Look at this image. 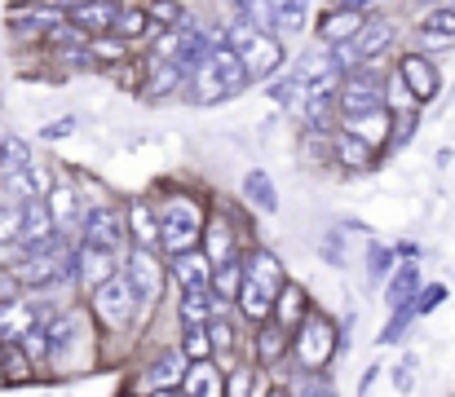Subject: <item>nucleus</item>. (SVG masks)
I'll return each mask as SVG.
<instances>
[{
    "label": "nucleus",
    "mask_w": 455,
    "mask_h": 397,
    "mask_svg": "<svg viewBox=\"0 0 455 397\" xmlns=\"http://www.w3.org/2000/svg\"><path fill=\"white\" fill-rule=\"evenodd\" d=\"M305 318H309V314H305V291L292 282V287L279 296V305H275V322L292 331V322H305Z\"/></svg>",
    "instance_id": "nucleus-27"
},
{
    "label": "nucleus",
    "mask_w": 455,
    "mask_h": 397,
    "mask_svg": "<svg viewBox=\"0 0 455 397\" xmlns=\"http://www.w3.org/2000/svg\"><path fill=\"white\" fill-rule=\"evenodd\" d=\"M93 309H98V318L107 322V327H129V318H133V309H138V296H133V287H129V278L124 274H116L111 282H102L98 291H93Z\"/></svg>",
    "instance_id": "nucleus-3"
},
{
    "label": "nucleus",
    "mask_w": 455,
    "mask_h": 397,
    "mask_svg": "<svg viewBox=\"0 0 455 397\" xmlns=\"http://www.w3.org/2000/svg\"><path fill=\"white\" fill-rule=\"evenodd\" d=\"M270 93H275V102H279V107H301V102H309V98H305V84L297 80V75L275 80V84H270Z\"/></svg>",
    "instance_id": "nucleus-34"
},
{
    "label": "nucleus",
    "mask_w": 455,
    "mask_h": 397,
    "mask_svg": "<svg viewBox=\"0 0 455 397\" xmlns=\"http://www.w3.org/2000/svg\"><path fill=\"white\" fill-rule=\"evenodd\" d=\"M275 397H283V393H275Z\"/></svg>",
    "instance_id": "nucleus-52"
},
{
    "label": "nucleus",
    "mask_w": 455,
    "mask_h": 397,
    "mask_svg": "<svg viewBox=\"0 0 455 397\" xmlns=\"http://www.w3.org/2000/svg\"><path fill=\"white\" fill-rule=\"evenodd\" d=\"M80 234H84V248L116 252V248H120V234H124V226H120V217H116L111 208H89V212H84V226H80Z\"/></svg>",
    "instance_id": "nucleus-8"
},
{
    "label": "nucleus",
    "mask_w": 455,
    "mask_h": 397,
    "mask_svg": "<svg viewBox=\"0 0 455 397\" xmlns=\"http://www.w3.org/2000/svg\"><path fill=\"white\" fill-rule=\"evenodd\" d=\"M204 239H208V252H204V257H208L212 265H230L235 261V234H230V226H226V221H212Z\"/></svg>",
    "instance_id": "nucleus-26"
},
{
    "label": "nucleus",
    "mask_w": 455,
    "mask_h": 397,
    "mask_svg": "<svg viewBox=\"0 0 455 397\" xmlns=\"http://www.w3.org/2000/svg\"><path fill=\"white\" fill-rule=\"evenodd\" d=\"M129 230H133V243H138L142 252H155V248L164 243V234H159V212H151L147 203H133V208H129Z\"/></svg>",
    "instance_id": "nucleus-17"
},
{
    "label": "nucleus",
    "mask_w": 455,
    "mask_h": 397,
    "mask_svg": "<svg viewBox=\"0 0 455 397\" xmlns=\"http://www.w3.org/2000/svg\"><path fill=\"white\" fill-rule=\"evenodd\" d=\"M0 380H4V353H0Z\"/></svg>",
    "instance_id": "nucleus-50"
},
{
    "label": "nucleus",
    "mask_w": 455,
    "mask_h": 397,
    "mask_svg": "<svg viewBox=\"0 0 455 397\" xmlns=\"http://www.w3.org/2000/svg\"><path fill=\"white\" fill-rule=\"evenodd\" d=\"M116 31H120L124 40H133V36H155L151 13H147V9H124V4H120V18H116Z\"/></svg>",
    "instance_id": "nucleus-31"
},
{
    "label": "nucleus",
    "mask_w": 455,
    "mask_h": 397,
    "mask_svg": "<svg viewBox=\"0 0 455 397\" xmlns=\"http://www.w3.org/2000/svg\"><path fill=\"white\" fill-rule=\"evenodd\" d=\"M89 53H93V62H111V58L120 62V58H124V40H120V36H116V40H111V36H98V40H89Z\"/></svg>",
    "instance_id": "nucleus-37"
},
{
    "label": "nucleus",
    "mask_w": 455,
    "mask_h": 397,
    "mask_svg": "<svg viewBox=\"0 0 455 397\" xmlns=\"http://www.w3.org/2000/svg\"><path fill=\"white\" fill-rule=\"evenodd\" d=\"M297 397H336V393H331L327 385H309V389H301V393H297Z\"/></svg>",
    "instance_id": "nucleus-49"
},
{
    "label": "nucleus",
    "mask_w": 455,
    "mask_h": 397,
    "mask_svg": "<svg viewBox=\"0 0 455 397\" xmlns=\"http://www.w3.org/2000/svg\"><path fill=\"white\" fill-rule=\"evenodd\" d=\"M336 107L345 111V120L380 115V107H385V84H380V80H376L371 71H354V75H345Z\"/></svg>",
    "instance_id": "nucleus-2"
},
{
    "label": "nucleus",
    "mask_w": 455,
    "mask_h": 397,
    "mask_svg": "<svg viewBox=\"0 0 455 397\" xmlns=\"http://www.w3.org/2000/svg\"><path fill=\"white\" fill-rule=\"evenodd\" d=\"M394 389H398V393H407V389H411V358L394 371Z\"/></svg>",
    "instance_id": "nucleus-46"
},
{
    "label": "nucleus",
    "mask_w": 455,
    "mask_h": 397,
    "mask_svg": "<svg viewBox=\"0 0 455 397\" xmlns=\"http://www.w3.org/2000/svg\"><path fill=\"white\" fill-rule=\"evenodd\" d=\"M159 234H164L159 248H168L172 261L186 257V252H195V243L208 234V230H204L199 203H190V199H168V203L159 208Z\"/></svg>",
    "instance_id": "nucleus-1"
},
{
    "label": "nucleus",
    "mask_w": 455,
    "mask_h": 397,
    "mask_svg": "<svg viewBox=\"0 0 455 397\" xmlns=\"http://www.w3.org/2000/svg\"><path fill=\"white\" fill-rule=\"evenodd\" d=\"M147 13H151V27L155 22H177V18H181V9H177V4H151Z\"/></svg>",
    "instance_id": "nucleus-43"
},
{
    "label": "nucleus",
    "mask_w": 455,
    "mask_h": 397,
    "mask_svg": "<svg viewBox=\"0 0 455 397\" xmlns=\"http://www.w3.org/2000/svg\"><path fill=\"white\" fill-rule=\"evenodd\" d=\"M18 296V278H4L0 274V300H13Z\"/></svg>",
    "instance_id": "nucleus-48"
},
{
    "label": "nucleus",
    "mask_w": 455,
    "mask_h": 397,
    "mask_svg": "<svg viewBox=\"0 0 455 397\" xmlns=\"http://www.w3.org/2000/svg\"><path fill=\"white\" fill-rule=\"evenodd\" d=\"M67 18H71V27H80L84 36H107V31H116V18H120V4H71L67 9Z\"/></svg>",
    "instance_id": "nucleus-14"
},
{
    "label": "nucleus",
    "mask_w": 455,
    "mask_h": 397,
    "mask_svg": "<svg viewBox=\"0 0 455 397\" xmlns=\"http://www.w3.org/2000/svg\"><path fill=\"white\" fill-rule=\"evenodd\" d=\"M239 58H243L248 80H270V75L283 67V44H279V36L261 31L257 40H248V44L239 49Z\"/></svg>",
    "instance_id": "nucleus-7"
},
{
    "label": "nucleus",
    "mask_w": 455,
    "mask_h": 397,
    "mask_svg": "<svg viewBox=\"0 0 455 397\" xmlns=\"http://www.w3.org/2000/svg\"><path fill=\"white\" fill-rule=\"evenodd\" d=\"M411 129H416V115H403V120L389 129V146H407V141H411Z\"/></svg>",
    "instance_id": "nucleus-42"
},
{
    "label": "nucleus",
    "mask_w": 455,
    "mask_h": 397,
    "mask_svg": "<svg viewBox=\"0 0 455 397\" xmlns=\"http://www.w3.org/2000/svg\"><path fill=\"white\" fill-rule=\"evenodd\" d=\"M4 380H13V385H27L31 380V358H27L22 345H9L4 349Z\"/></svg>",
    "instance_id": "nucleus-32"
},
{
    "label": "nucleus",
    "mask_w": 455,
    "mask_h": 397,
    "mask_svg": "<svg viewBox=\"0 0 455 397\" xmlns=\"http://www.w3.org/2000/svg\"><path fill=\"white\" fill-rule=\"evenodd\" d=\"M363 27H367V9H358V4H336V9L323 13L318 40H323V49H340V44L358 40Z\"/></svg>",
    "instance_id": "nucleus-5"
},
{
    "label": "nucleus",
    "mask_w": 455,
    "mask_h": 397,
    "mask_svg": "<svg viewBox=\"0 0 455 397\" xmlns=\"http://www.w3.org/2000/svg\"><path fill=\"white\" fill-rule=\"evenodd\" d=\"M155 397H186V393H155Z\"/></svg>",
    "instance_id": "nucleus-51"
},
{
    "label": "nucleus",
    "mask_w": 455,
    "mask_h": 397,
    "mask_svg": "<svg viewBox=\"0 0 455 397\" xmlns=\"http://www.w3.org/2000/svg\"><path fill=\"white\" fill-rule=\"evenodd\" d=\"M416 287H420V269H416V265H403V269L389 274V291H385V296H389L394 309H403V305H416V300H411Z\"/></svg>",
    "instance_id": "nucleus-24"
},
{
    "label": "nucleus",
    "mask_w": 455,
    "mask_h": 397,
    "mask_svg": "<svg viewBox=\"0 0 455 397\" xmlns=\"http://www.w3.org/2000/svg\"><path fill=\"white\" fill-rule=\"evenodd\" d=\"M49 212H53L58 226H71V217H76V190H71V186H53V195H49Z\"/></svg>",
    "instance_id": "nucleus-33"
},
{
    "label": "nucleus",
    "mask_w": 455,
    "mask_h": 397,
    "mask_svg": "<svg viewBox=\"0 0 455 397\" xmlns=\"http://www.w3.org/2000/svg\"><path fill=\"white\" fill-rule=\"evenodd\" d=\"M208 336H212V349H221V353H230V349H235V331H230L221 318L208 327Z\"/></svg>",
    "instance_id": "nucleus-41"
},
{
    "label": "nucleus",
    "mask_w": 455,
    "mask_h": 397,
    "mask_svg": "<svg viewBox=\"0 0 455 397\" xmlns=\"http://www.w3.org/2000/svg\"><path fill=\"white\" fill-rule=\"evenodd\" d=\"M340 132H354V137H363L367 146L376 141V137H385V115H363V120H345V129Z\"/></svg>",
    "instance_id": "nucleus-36"
},
{
    "label": "nucleus",
    "mask_w": 455,
    "mask_h": 397,
    "mask_svg": "<svg viewBox=\"0 0 455 397\" xmlns=\"http://www.w3.org/2000/svg\"><path fill=\"white\" fill-rule=\"evenodd\" d=\"M398 75H403V84L411 89L416 102H434V98H438V84H443V80H438V67H434L425 53L403 58V62H398Z\"/></svg>",
    "instance_id": "nucleus-9"
},
{
    "label": "nucleus",
    "mask_w": 455,
    "mask_h": 397,
    "mask_svg": "<svg viewBox=\"0 0 455 397\" xmlns=\"http://www.w3.org/2000/svg\"><path fill=\"white\" fill-rule=\"evenodd\" d=\"M181 353H186V362H190V367L208 362V358H212V336H208V331H186V345H181Z\"/></svg>",
    "instance_id": "nucleus-35"
},
{
    "label": "nucleus",
    "mask_w": 455,
    "mask_h": 397,
    "mask_svg": "<svg viewBox=\"0 0 455 397\" xmlns=\"http://www.w3.org/2000/svg\"><path fill=\"white\" fill-rule=\"evenodd\" d=\"M27 331H36V305H4L0 309V340L22 345Z\"/></svg>",
    "instance_id": "nucleus-18"
},
{
    "label": "nucleus",
    "mask_w": 455,
    "mask_h": 397,
    "mask_svg": "<svg viewBox=\"0 0 455 397\" xmlns=\"http://www.w3.org/2000/svg\"><path fill=\"white\" fill-rule=\"evenodd\" d=\"M443 296H447V287H429V291H425V296L416 300V314H420V309H434V305H438Z\"/></svg>",
    "instance_id": "nucleus-45"
},
{
    "label": "nucleus",
    "mask_w": 455,
    "mask_h": 397,
    "mask_svg": "<svg viewBox=\"0 0 455 397\" xmlns=\"http://www.w3.org/2000/svg\"><path fill=\"white\" fill-rule=\"evenodd\" d=\"M420 36H434V40H447V44H455V4H443V9L425 13Z\"/></svg>",
    "instance_id": "nucleus-29"
},
{
    "label": "nucleus",
    "mask_w": 455,
    "mask_h": 397,
    "mask_svg": "<svg viewBox=\"0 0 455 397\" xmlns=\"http://www.w3.org/2000/svg\"><path fill=\"white\" fill-rule=\"evenodd\" d=\"M186 89H190V98H195L199 107H212V102H226V98H230V93H226V84L217 80L212 62H208V67H199V71L186 80Z\"/></svg>",
    "instance_id": "nucleus-19"
},
{
    "label": "nucleus",
    "mask_w": 455,
    "mask_h": 397,
    "mask_svg": "<svg viewBox=\"0 0 455 397\" xmlns=\"http://www.w3.org/2000/svg\"><path fill=\"white\" fill-rule=\"evenodd\" d=\"M71 129H76V120H58V124H49L40 137H44V141H58V137H67Z\"/></svg>",
    "instance_id": "nucleus-47"
},
{
    "label": "nucleus",
    "mask_w": 455,
    "mask_h": 397,
    "mask_svg": "<svg viewBox=\"0 0 455 397\" xmlns=\"http://www.w3.org/2000/svg\"><path fill=\"white\" fill-rule=\"evenodd\" d=\"M177 89H186L181 67H172V62H151V71H147V102H164V98H172Z\"/></svg>",
    "instance_id": "nucleus-16"
},
{
    "label": "nucleus",
    "mask_w": 455,
    "mask_h": 397,
    "mask_svg": "<svg viewBox=\"0 0 455 397\" xmlns=\"http://www.w3.org/2000/svg\"><path fill=\"white\" fill-rule=\"evenodd\" d=\"M411 318H416V305H403V309H394V318H389V327L380 331V340H385V345H394V340L407 331V322H411Z\"/></svg>",
    "instance_id": "nucleus-39"
},
{
    "label": "nucleus",
    "mask_w": 455,
    "mask_h": 397,
    "mask_svg": "<svg viewBox=\"0 0 455 397\" xmlns=\"http://www.w3.org/2000/svg\"><path fill=\"white\" fill-rule=\"evenodd\" d=\"M305 9L301 0H279V4H270V36L275 31H301V22H305Z\"/></svg>",
    "instance_id": "nucleus-28"
},
{
    "label": "nucleus",
    "mask_w": 455,
    "mask_h": 397,
    "mask_svg": "<svg viewBox=\"0 0 455 397\" xmlns=\"http://www.w3.org/2000/svg\"><path fill=\"white\" fill-rule=\"evenodd\" d=\"M186 376H190V367H186V353L181 349H164L147 367V385H151L155 393H172V385H186Z\"/></svg>",
    "instance_id": "nucleus-11"
},
{
    "label": "nucleus",
    "mask_w": 455,
    "mask_h": 397,
    "mask_svg": "<svg viewBox=\"0 0 455 397\" xmlns=\"http://www.w3.org/2000/svg\"><path fill=\"white\" fill-rule=\"evenodd\" d=\"M331 345H336V331H331V322L323 314H309L297 327V362L309 367V371H318L331 358Z\"/></svg>",
    "instance_id": "nucleus-4"
},
{
    "label": "nucleus",
    "mask_w": 455,
    "mask_h": 397,
    "mask_svg": "<svg viewBox=\"0 0 455 397\" xmlns=\"http://www.w3.org/2000/svg\"><path fill=\"white\" fill-rule=\"evenodd\" d=\"M248 282H252L261 296H270L275 305H279V296L288 291V287H283V265H279L275 252H266V248L252 252V261H248Z\"/></svg>",
    "instance_id": "nucleus-10"
},
{
    "label": "nucleus",
    "mask_w": 455,
    "mask_h": 397,
    "mask_svg": "<svg viewBox=\"0 0 455 397\" xmlns=\"http://www.w3.org/2000/svg\"><path fill=\"white\" fill-rule=\"evenodd\" d=\"M243 282H248V265H239V261L217 265V274H212V296L226 305V300H235V296L243 291Z\"/></svg>",
    "instance_id": "nucleus-22"
},
{
    "label": "nucleus",
    "mask_w": 455,
    "mask_h": 397,
    "mask_svg": "<svg viewBox=\"0 0 455 397\" xmlns=\"http://www.w3.org/2000/svg\"><path fill=\"white\" fill-rule=\"evenodd\" d=\"M261 389H252V371H235L230 376V389H226V397H257Z\"/></svg>",
    "instance_id": "nucleus-40"
},
{
    "label": "nucleus",
    "mask_w": 455,
    "mask_h": 397,
    "mask_svg": "<svg viewBox=\"0 0 455 397\" xmlns=\"http://www.w3.org/2000/svg\"><path fill=\"white\" fill-rule=\"evenodd\" d=\"M124 278H129V287H133L138 305H155V300H159V291H164V269H159V261H155V252H142V248H133V252H129Z\"/></svg>",
    "instance_id": "nucleus-6"
},
{
    "label": "nucleus",
    "mask_w": 455,
    "mask_h": 397,
    "mask_svg": "<svg viewBox=\"0 0 455 397\" xmlns=\"http://www.w3.org/2000/svg\"><path fill=\"white\" fill-rule=\"evenodd\" d=\"M172 274H177L181 291H212V274H217V265L195 248V252H186V257L172 261Z\"/></svg>",
    "instance_id": "nucleus-13"
},
{
    "label": "nucleus",
    "mask_w": 455,
    "mask_h": 397,
    "mask_svg": "<svg viewBox=\"0 0 455 397\" xmlns=\"http://www.w3.org/2000/svg\"><path fill=\"white\" fill-rule=\"evenodd\" d=\"M76 274H80V282L84 287H102V282H111L116 278V252H98V248H80L76 252Z\"/></svg>",
    "instance_id": "nucleus-15"
},
{
    "label": "nucleus",
    "mask_w": 455,
    "mask_h": 397,
    "mask_svg": "<svg viewBox=\"0 0 455 397\" xmlns=\"http://www.w3.org/2000/svg\"><path fill=\"white\" fill-rule=\"evenodd\" d=\"M389 261H394V257H389L385 248H371V274H376V278H385V269H389Z\"/></svg>",
    "instance_id": "nucleus-44"
},
{
    "label": "nucleus",
    "mask_w": 455,
    "mask_h": 397,
    "mask_svg": "<svg viewBox=\"0 0 455 397\" xmlns=\"http://www.w3.org/2000/svg\"><path fill=\"white\" fill-rule=\"evenodd\" d=\"M331 150H336V159H340L349 172H363V168L371 163V146H367L363 137H354V132H336Z\"/></svg>",
    "instance_id": "nucleus-20"
},
{
    "label": "nucleus",
    "mask_w": 455,
    "mask_h": 397,
    "mask_svg": "<svg viewBox=\"0 0 455 397\" xmlns=\"http://www.w3.org/2000/svg\"><path fill=\"white\" fill-rule=\"evenodd\" d=\"M243 195L261 208V212H279V190H275V181H270V172H261V168H252L248 177H243Z\"/></svg>",
    "instance_id": "nucleus-21"
},
{
    "label": "nucleus",
    "mask_w": 455,
    "mask_h": 397,
    "mask_svg": "<svg viewBox=\"0 0 455 397\" xmlns=\"http://www.w3.org/2000/svg\"><path fill=\"white\" fill-rule=\"evenodd\" d=\"M283 349H288V327H279V322L257 327V358H261L266 367H275V362L283 358Z\"/></svg>",
    "instance_id": "nucleus-25"
},
{
    "label": "nucleus",
    "mask_w": 455,
    "mask_h": 397,
    "mask_svg": "<svg viewBox=\"0 0 455 397\" xmlns=\"http://www.w3.org/2000/svg\"><path fill=\"white\" fill-rule=\"evenodd\" d=\"M186 397H226V385H221V376H217L212 362L190 367V376H186Z\"/></svg>",
    "instance_id": "nucleus-23"
},
{
    "label": "nucleus",
    "mask_w": 455,
    "mask_h": 397,
    "mask_svg": "<svg viewBox=\"0 0 455 397\" xmlns=\"http://www.w3.org/2000/svg\"><path fill=\"white\" fill-rule=\"evenodd\" d=\"M0 159H4V177L36 168V163H31V146H27L22 137H4V141H0Z\"/></svg>",
    "instance_id": "nucleus-30"
},
{
    "label": "nucleus",
    "mask_w": 455,
    "mask_h": 397,
    "mask_svg": "<svg viewBox=\"0 0 455 397\" xmlns=\"http://www.w3.org/2000/svg\"><path fill=\"white\" fill-rule=\"evenodd\" d=\"M13 239H22V208L0 203V243H13Z\"/></svg>",
    "instance_id": "nucleus-38"
},
{
    "label": "nucleus",
    "mask_w": 455,
    "mask_h": 397,
    "mask_svg": "<svg viewBox=\"0 0 455 397\" xmlns=\"http://www.w3.org/2000/svg\"><path fill=\"white\" fill-rule=\"evenodd\" d=\"M221 314V300L212 291H181V327L186 331H208Z\"/></svg>",
    "instance_id": "nucleus-12"
}]
</instances>
